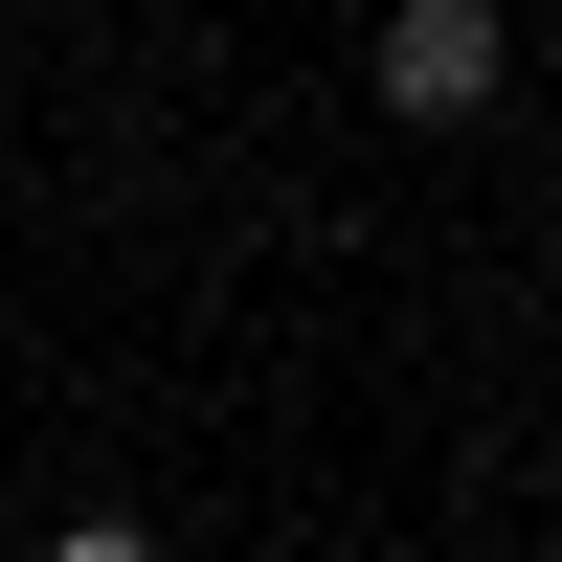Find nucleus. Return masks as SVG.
Returning a JSON list of instances; mask_svg holds the SVG:
<instances>
[{
  "label": "nucleus",
  "instance_id": "obj_1",
  "mask_svg": "<svg viewBox=\"0 0 562 562\" xmlns=\"http://www.w3.org/2000/svg\"><path fill=\"white\" fill-rule=\"evenodd\" d=\"M360 90H383L405 135H473L495 90H518V23H495V0H383V45H360Z\"/></svg>",
  "mask_w": 562,
  "mask_h": 562
},
{
  "label": "nucleus",
  "instance_id": "obj_2",
  "mask_svg": "<svg viewBox=\"0 0 562 562\" xmlns=\"http://www.w3.org/2000/svg\"><path fill=\"white\" fill-rule=\"evenodd\" d=\"M45 562H158V540H135V518H68V540H45Z\"/></svg>",
  "mask_w": 562,
  "mask_h": 562
},
{
  "label": "nucleus",
  "instance_id": "obj_3",
  "mask_svg": "<svg viewBox=\"0 0 562 562\" xmlns=\"http://www.w3.org/2000/svg\"><path fill=\"white\" fill-rule=\"evenodd\" d=\"M540 23H562V0H540Z\"/></svg>",
  "mask_w": 562,
  "mask_h": 562
}]
</instances>
